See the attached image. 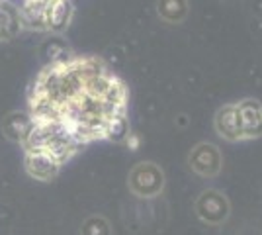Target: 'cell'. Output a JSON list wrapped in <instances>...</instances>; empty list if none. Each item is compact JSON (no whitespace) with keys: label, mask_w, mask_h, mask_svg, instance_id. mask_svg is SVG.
I'll return each instance as SVG.
<instances>
[{"label":"cell","mask_w":262,"mask_h":235,"mask_svg":"<svg viewBox=\"0 0 262 235\" xmlns=\"http://www.w3.org/2000/svg\"><path fill=\"white\" fill-rule=\"evenodd\" d=\"M164 188V173L151 161L135 165L129 173V190L141 198H155Z\"/></svg>","instance_id":"cell-1"},{"label":"cell","mask_w":262,"mask_h":235,"mask_svg":"<svg viewBox=\"0 0 262 235\" xmlns=\"http://www.w3.org/2000/svg\"><path fill=\"white\" fill-rule=\"evenodd\" d=\"M196 213L198 218L208 225H221L227 222L231 213V204L225 194L219 190H204L196 200Z\"/></svg>","instance_id":"cell-2"},{"label":"cell","mask_w":262,"mask_h":235,"mask_svg":"<svg viewBox=\"0 0 262 235\" xmlns=\"http://www.w3.org/2000/svg\"><path fill=\"white\" fill-rule=\"evenodd\" d=\"M188 163L192 170L198 173L200 177L211 179L221 170V153L213 143H200L192 149Z\"/></svg>","instance_id":"cell-3"},{"label":"cell","mask_w":262,"mask_h":235,"mask_svg":"<svg viewBox=\"0 0 262 235\" xmlns=\"http://www.w3.org/2000/svg\"><path fill=\"white\" fill-rule=\"evenodd\" d=\"M61 163L45 151H26V170L35 180L49 182L59 175Z\"/></svg>","instance_id":"cell-4"},{"label":"cell","mask_w":262,"mask_h":235,"mask_svg":"<svg viewBox=\"0 0 262 235\" xmlns=\"http://www.w3.org/2000/svg\"><path fill=\"white\" fill-rule=\"evenodd\" d=\"M243 127V139H256L262 135V106L256 100H243L237 104Z\"/></svg>","instance_id":"cell-5"},{"label":"cell","mask_w":262,"mask_h":235,"mask_svg":"<svg viewBox=\"0 0 262 235\" xmlns=\"http://www.w3.org/2000/svg\"><path fill=\"white\" fill-rule=\"evenodd\" d=\"M215 130L227 141H241L243 139V127H241V116L237 104H229V106L219 110L215 116Z\"/></svg>","instance_id":"cell-6"},{"label":"cell","mask_w":262,"mask_h":235,"mask_svg":"<svg viewBox=\"0 0 262 235\" xmlns=\"http://www.w3.org/2000/svg\"><path fill=\"white\" fill-rule=\"evenodd\" d=\"M73 14V6L69 0H53L49 4H45L43 8V24L45 30H63Z\"/></svg>","instance_id":"cell-7"},{"label":"cell","mask_w":262,"mask_h":235,"mask_svg":"<svg viewBox=\"0 0 262 235\" xmlns=\"http://www.w3.org/2000/svg\"><path fill=\"white\" fill-rule=\"evenodd\" d=\"M32 118L30 116H26V114H12L6 118V122H4V134L8 139L12 141H16V143H24L26 141V137L30 134V130H32Z\"/></svg>","instance_id":"cell-8"},{"label":"cell","mask_w":262,"mask_h":235,"mask_svg":"<svg viewBox=\"0 0 262 235\" xmlns=\"http://www.w3.org/2000/svg\"><path fill=\"white\" fill-rule=\"evenodd\" d=\"M80 235H112V225L104 216H88L82 222Z\"/></svg>","instance_id":"cell-9"},{"label":"cell","mask_w":262,"mask_h":235,"mask_svg":"<svg viewBox=\"0 0 262 235\" xmlns=\"http://www.w3.org/2000/svg\"><path fill=\"white\" fill-rule=\"evenodd\" d=\"M129 135V130H127V120L125 118H118V120H110L108 125H106V134H104V139H112L116 143L123 141L125 137Z\"/></svg>","instance_id":"cell-10"},{"label":"cell","mask_w":262,"mask_h":235,"mask_svg":"<svg viewBox=\"0 0 262 235\" xmlns=\"http://www.w3.org/2000/svg\"><path fill=\"white\" fill-rule=\"evenodd\" d=\"M125 139H127V145L131 147V149H133V151H135V149H137V145H139V139H137V137H135V135H127V137H125Z\"/></svg>","instance_id":"cell-11"}]
</instances>
